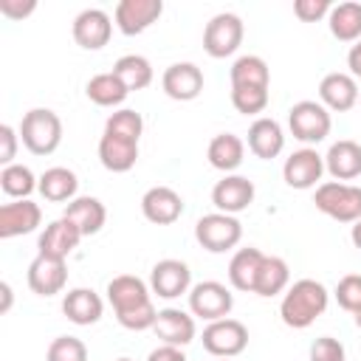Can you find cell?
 Instances as JSON below:
<instances>
[{"label":"cell","mask_w":361,"mask_h":361,"mask_svg":"<svg viewBox=\"0 0 361 361\" xmlns=\"http://www.w3.org/2000/svg\"><path fill=\"white\" fill-rule=\"evenodd\" d=\"M288 127H290V135L302 144H319L330 135V127H333V118H330V110L322 104V102H296L290 110H288Z\"/></svg>","instance_id":"obj_5"},{"label":"cell","mask_w":361,"mask_h":361,"mask_svg":"<svg viewBox=\"0 0 361 361\" xmlns=\"http://www.w3.org/2000/svg\"><path fill=\"white\" fill-rule=\"evenodd\" d=\"M322 175H324V155H319L313 147H302V149L290 152L282 164L285 183L290 189H299V192L319 186Z\"/></svg>","instance_id":"obj_9"},{"label":"cell","mask_w":361,"mask_h":361,"mask_svg":"<svg viewBox=\"0 0 361 361\" xmlns=\"http://www.w3.org/2000/svg\"><path fill=\"white\" fill-rule=\"evenodd\" d=\"M104 133L138 144V138H141V133H144V118H141V113H135V110H130V107H121V110L110 113V118L104 121Z\"/></svg>","instance_id":"obj_36"},{"label":"cell","mask_w":361,"mask_h":361,"mask_svg":"<svg viewBox=\"0 0 361 361\" xmlns=\"http://www.w3.org/2000/svg\"><path fill=\"white\" fill-rule=\"evenodd\" d=\"M358 85L350 73H327L322 82H319V102L327 107V110H336V113H347L358 104Z\"/></svg>","instance_id":"obj_19"},{"label":"cell","mask_w":361,"mask_h":361,"mask_svg":"<svg viewBox=\"0 0 361 361\" xmlns=\"http://www.w3.org/2000/svg\"><path fill=\"white\" fill-rule=\"evenodd\" d=\"M107 302L113 305V313H127L144 302H152L149 299V288L144 279L133 276V274H121V276H113L107 282Z\"/></svg>","instance_id":"obj_22"},{"label":"cell","mask_w":361,"mask_h":361,"mask_svg":"<svg viewBox=\"0 0 361 361\" xmlns=\"http://www.w3.org/2000/svg\"><path fill=\"white\" fill-rule=\"evenodd\" d=\"M324 169L341 183L358 178L361 175V144L350 141V138L330 144V149L324 155Z\"/></svg>","instance_id":"obj_23"},{"label":"cell","mask_w":361,"mask_h":361,"mask_svg":"<svg viewBox=\"0 0 361 361\" xmlns=\"http://www.w3.org/2000/svg\"><path fill=\"white\" fill-rule=\"evenodd\" d=\"M248 149L262 158V161H271L276 158L282 149H285V133L279 127L276 118H257L251 127H248Z\"/></svg>","instance_id":"obj_25"},{"label":"cell","mask_w":361,"mask_h":361,"mask_svg":"<svg viewBox=\"0 0 361 361\" xmlns=\"http://www.w3.org/2000/svg\"><path fill=\"white\" fill-rule=\"evenodd\" d=\"M147 361H186V355H183V350H180V347L161 344V347H155V350L147 355Z\"/></svg>","instance_id":"obj_45"},{"label":"cell","mask_w":361,"mask_h":361,"mask_svg":"<svg viewBox=\"0 0 361 361\" xmlns=\"http://www.w3.org/2000/svg\"><path fill=\"white\" fill-rule=\"evenodd\" d=\"M262 251L248 245V248H237L231 262H228V282L234 290H243V293H254V285H257V271L262 265Z\"/></svg>","instance_id":"obj_27"},{"label":"cell","mask_w":361,"mask_h":361,"mask_svg":"<svg viewBox=\"0 0 361 361\" xmlns=\"http://www.w3.org/2000/svg\"><path fill=\"white\" fill-rule=\"evenodd\" d=\"M358 102H361V90H358Z\"/></svg>","instance_id":"obj_51"},{"label":"cell","mask_w":361,"mask_h":361,"mask_svg":"<svg viewBox=\"0 0 361 361\" xmlns=\"http://www.w3.org/2000/svg\"><path fill=\"white\" fill-rule=\"evenodd\" d=\"M333 293H336L338 307H344L347 313H355V310L361 307V274H347V276H341Z\"/></svg>","instance_id":"obj_39"},{"label":"cell","mask_w":361,"mask_h":361,"mask_svg":"<svg viewBox=\"0 0 361 361\" xmlns=\"http://www.w3.org/2000/svg\"><path fill=\"white\" fill-rule=\"evenodd\" d=\"M231 307H234V296L223 282L206 279V282L192 285V290H189V310H192V316H197L203 322L226 319L231 313Z\"/></svg>","instance_id":"obj_8"},{"label":"cell","mask_w":361,"mask_h":361,"mask_svg":"<svg viewBox=\"0 0 361 361\" xmlns=\"http://www.w3.org/2000/svg\"><path fill=\"white\" fill-rule=\"evenodd\" d=\"M327 25L338 42H358L361 39V3L347 0V3L333 6L327 14Z\"/></svg>","instance_id":"obj_30"},{"label":"cell","mask_w":361,"mask_h":361,"mask_svg":"<svg viewBox=\"0 0 361 361\" xmlns=\"http://www.w3.org/2000/svg\"><path fill=\"white\" fill-rule=\"evenodd\" d=\"M116 361H133V358H116Z\"/></svg>","instance_id":"obj_50"},{"label":"cell","mask_w":361,"mask_h":361,"mask_svg":"<svg viewBox=\"0 0 361 361\" xmlns=\"http://www.w3.org/2000/svg\"><path fill=\"white\" fill-rule=\"evenodd\" d=\"M45 361H87V347L76 336H59L48 344Z\"/></svg>","instance_id":"obj_38"},{"label":"cell","mask_w":361,"mask_h":361,"mask_svg":"<svg viewBox=\"0 0 361 361\" xmlns=\"http://www.w3.org/2000/svg\"><path fill=\"white\" fill-rule=\"evenodd\" d=\"M39 195L48 200V203H71L79 189V180L76 175L68 169V166H51L39 175Z\"/></svg>","instance_id":"obj_29"},{"label":"cell","mask_w":361,"mask_h":361,"mask_svg":"<svg viewBox=\"0 0 361 361\" xmlns=\"http://www.w3.org/2000/svg\"><path fill=\"white\" fill-rule=\"evenodd\" d=\"M231 104L243 116H257L268 107V87H231Z\"/></svg>","instance_id":"obj_37"},{"label":"cell","mask_w":361,"mask_h":361,"mask_svg":"<svg viewBox=\"0 0 361 361\" xmlns=\"http://www.w3.org/2000/svg\"><path fill=\"white\" fill-rule=\"evenodd\" d=\"M243 34H245L243 20L231 11H220L203 28V51L212 59H226L243 45Z\"/></svg>","instance_id":"obj_6"},{"label":"cell","mask_w":361,"mask_h":361,"mask_svg":"<svg viewBox=\"0 0 361 361\" xmlns=\"http://www.w3.org/2000/svg\"><path fill=\"white\" fill-rule=\"evenodd\" d=\"M79 240H82V231L68 217H59V220H54V223L45 226V231L37 240V248H39L42 257L68 259V254L79 245Z\"/></svg>","instance_id":"obj_20"},{"label":"cell","mask_w":361,"mask_h":361,"mask_svg":"<svg viewBox=\"0 0 361 361\" xmlns=\"http://www.w3.org/2000/svg\"><path fill=\"white\" fill-rule=\"evenodd\" d=\"M149 290L161 299H178L192 290V271L180 259H161L149 271Z\"/></svg>","instance_id":"obj_12"},{"label":"cell","mask_w":361,"mask_h":361,"mask_svg":"<svg viewBox=\"0 0 361 361\" xmlns=\"http://www.w3.org/2000/svg\"><path fill=\"white\" fill-rule=\"evenodd\" d=\"M62 313L68 316V322H73L79 327H90L102 319L104 302L93 288H71L62 299Z\"/></svg>","instance_id":"obj_21"},{"label":"cell","mask_w":361,"mask_h":361,"mask_svg":"<svg viewBox=\"0 0 361 361\" xmlns=\"http://www.w3.org/2000/svg\"><path fill=\"white\" fill-rule=\"evenodd\" d=\"M344 358H347L344 344L333 336H319L310 344V361H344Z\"/></svg>","instance_id":"obj_41"},{"label":"cell","mask_w":361,"mask_h":361,"mask_svg":"<svg viewBox=\"0 0 361 361\" xmlns=\"http://www.w3.org/2000/svg\"><path fill=\"white\" fill-rule=\"evenodd\" d=\"M161 87L175 102H192L203 93V71L195 62H175L164 71Z\"/></svg>","instance_id":"obj_13"},{"label":"cell","mask_w":361,"mask_h":361,"mask_svg":"<svg viewBox=\"0 0 361 361\" xmlns=\"http://www.w3.org/2000/svg\"><path fill=\"white\" fill-rule=\"evenodd\" d=\"M85 93H87V99H90L93 104H99V107H118V104L130 96V90L124 87V82H121L113 71L96 73V76L85 85Z\"/></svg>","instance_id":"obj_33"},{"label":"cell","mask_w":361,"mask_h":361,"mask_svg":"<svg viewBox=\"0 0 361 361\" xmlns=\"http://www.w3.org/2000/svg\"><path fill=\"white\" fill-rule=\"evenodd\" d=\"M350 240H353V245L361 251V220L353 223V228H350Z\"/></svg>","instance_id":"obj_48"},{"label":"cell","mask_w":361,"mask_h":361,"mask_svg":"<svg viewBox=\"0 0 361 361\" xmlns=\"http://www.w3.org/2000/svg\"><path fill=\"white\" fill-rule=\"evenodd\" d=\"M17 141H20V130H14L11 124H0V164H17Z\"/></svg>","instance_id":"obj_43"},{"label":"cell","mask_w":361,"mask_h":361,"mask_svg":"<svg viewBox=\"0 0 361 361\" xmlns=\"http://www.w3.org/2000/svg\"><path fill=\"white\" fill-rule=\"evenodd\" d=\"M0 293H3L0 313H8V307H11V285H8V282H0Z\"/></svg>","instance_id":"obj_47"},{"label":"cell","mask_w":361,"mask_h":361,"mask_svg":"<svg viewBox=\"0 0 361 361\" xmlns=\"http://www.w3.org/2000/svg\"><path fill=\"white\" fill-rule=\"evenodd\" d=\"M152 330H155V336L164 344L186 347L189 341H195L197 324H195V316H189L186 310H180V307H164V310H158V319H155V327Z\"/></svg>","instance_id":"obj_18"},{"label":"cell","mask_w":361,"mask_h":361,"mask_svg":"<svg viewBox=\"0 0 361 361\" xmlns=\"http://www.w3.org/2000/svg\"><path fill=\"white\" fill-rule=\"evenodd\" d=\"M161 11H164L161 0H121L113 11V20L124 37H135L144 34L152 23H158Z\"/></svg>","instance_id":"obj_10"},{"label":"cell","mask_w":361,"mask_h":361,"mask_svg":"<svg viewBox=\"0 0 361 361\" xmlns=\"http://www.w3.org/2000/svg\"><path fill=\"white\" fill-rule=\"evenodd\" d=\"M212 203L223 214H237L245 212L254 203V183L243 175H226L223 180L214 183L212 189Z\"/></svg>","instance_id":"obj_16"},{"label":"cell","mask_w":361,"mask_h":361,"mask_svg":"<svg viewBox=\"0 0 361 361\" xmlns=\"http://www.w3.org/2000/svg\"><path fill=\"white\" fill-rule=\"evenodd\" d=\"M290 285V268L282 257H262V265L257 271V285L254 293L257 296H279L285 293Z\"/></svg>","instance_id":"obj_31"},{"label":"cell","mask_w":361,"mask_h":361,"mask_svg":"<svg viewBox=\"0 0 361 361\" xmlns=\"http://www.w3.org/2000/svg\"><path fill=\"white\" fill-rule=\"evenodd\" d=\"M248 347V327L237 319H217L203 327V350L214 358H234Z\"/></svg>","instance_id":"obj_7"},{"label":"cell","mask_w":361,"mask_h":361,"mask_svg":"<svg viewBox=\"0 0 361 361\" xmlns=\"http://www.w3.org/2000/svg\"><path fill=\"white\" fill-rule=\"evenodd\" d=\"M71 31H73V39H76L79 48H85V51H99V48H104V45L110 42L113 20H110V14L102 11V8H85V11H79V14L73 17Z\"/></svg>","instance_id":"obj_11"},{"label":"cell","mask_w":361,"mask_h":361,"mask_svg":"<svg viewBox=\"0 0 361 361\" xmlns=\"http://www.w3.org/2000/svg\"><path fill=\"white\" fill-rule=\"evenodd\" d=\"M195 240L209 254H226L237 248V243L243 240V223L234 214H223V212L203 214L195 223Z\"/></svg>","instance_id":"obj_4"},{"label":"cell","mask_w":361,"mask_h":361,"mask_svg":"<svg viewBox=\"0 0 361 361\" xmlns=\"http://www.w3.org/2000/svg\"><path fill=\"white\" fill-rule=\"evenodd\" d=\"M347 68H350V76H353V79H361V39L350 48V54H347Z\"/></svg>","instance_id":"obj_46"},{"label":"cell","mask_w":361,"mask_h":361,"mask_svg":"<svg viewBox=\"0 0 361 361\" xmlns=\"http://www.w3.org/2000/svg\"><path fill=\"white\" fill-rule=\"evenodd\" d=\"M39 223H42V209L34 200H11L0 206V237L3 240L31 234Z\"/></svg>","instance_id":"obj_17"},{"label":"cell","mask_w":361,"mask_h":361,"mask_svg":"<svg viewBox=\"0 0 361 361\" xmlns=\"http://www.w3.org/2000/svg\"><path fill=\"white\" fill-rule=\"evenodd\" d=\"M25 279L37 296H54V293H62V288L68 282V265H65V259L37 254L34 262L28 265Z\"/></svg>","instance_id":"obj_15"},{"label":"cell","mask_w":361,"mask_h":361,"mask_svg":"<svg viewBox=\"0 0 361 361\" xmlns=\"http://www.w3.org/2000/svg\"><path fill=\"white\" fill-rule=\"evenodd\" d=\"M116 319L127 330H152L155 327V319H158V310H155L152 302H144V305H138V307H133L127 313H118Z\"/></svg>","instance_id":"obj_40"},{"label":"cell","mask_w":361,"mask_h":361,"mask_svg":"<svg viewBox=\"0 0 361 361\" xmlns=\"http://www.w3.org/2000/svg\"><path fill=\"white\" fill-rule=\"evenodd\" d=\"M330 293L322 282L316 279H296L293 285H288L282 302H279V316L288 327L293 330H305L310 327L324 310H327Z\"/></svg>","instance_id":"obj_1"},{"label":"cell","mask_w":361,"mask_h":361,"mask_svg":"<svg viewBox=\"0 0 361 361\" xmlns=\"http://www.w3.org/2000/svg\"><path fill=\"white\" fill-rule=\"evenodd\" d=\"M228 79H231V87H268L271 71H268V62L262 56L245 54L231 65Z\"/></svg>","instance_id":"obj_34"},{"label":"cell","mask_w":361,"mask_h":361,"mask_svg":"<svg viewBox=\"0 0 361 361\" xmlns=\"http://www.w3.org/2000/svg\"><path fill=\"white\" fill-rule=\"evenodd\" d=\"M99 161L107 172H130L138 161V144L127 141V138H118V135H110V133H102Z\"/></svg>","instance_id":"obj_26"},{"label":"cell","mask_w":361,"mask_h":361,"mask_svg":"<svg viewBox=\"0 0 361 361\" xmlns=\"http://www.w3.org/2000/svg\"><path fill=\"white\" fill-rule=\"evenodd\" d=\"M353 322H355V327H358V330H361V307H358V310H355V313H353Z\"/></svg>","instance_id":"obj_49"},{"label":"cell","mask_w":361,"mask_h":361,"mask_svg":"<svg viewBox=\"0 0 361 361\" xmlns=\"http://www.w3.org/2000/svg\"><path fill=\"white\" fill-rule=\"evenodd\" d=\"M113 73L124 82V87H127L130 93L149 87V85H152V76H155L149 59L141 56V54H124V56H118L116 65H113Z\"/></svg>","instance_id":"obj_32"},{"label":"cell","mask_w":361,"mask_h":361,"mask_svg":"<svg viewBox=\"0 0 361 361\" xmlns=\"http://www.w3.org/2000/svg\"><path fill=\"white\" fill-rule=\"evenodd\" d=\"M39 186V178H34V172L25 164H8L0 169V189L6 197L14 200H28V195Z\"/></svg>","instance_id":"obj_35"},{"label":"cell","mask_w":361,"mask_h":361,"mask_svg":"<svg viewBox=\"0 0 361 361\" xmlns=\"http://www.w3.org/2000/svg\"><path fill=\"white\" fill-rule=\"evenodd\" d=\"M223 361H228V358H223Z\"/></svg>","instance_id":"obj_52"},{"label":"cell","mask_w":361,"mask_h":361,"mask_svg":"<svg viewBox=\"0 0 361 361\" xmlns=\"http://www.w3.org/2000/svg\"><path fill=\"white\" fill-rule=\"evenodd\" d=\"M79 231L82 237H93L102 231L104 220H107V209L99 197H90V195H82V197H73L68 206H65V214Z\"/></svg>","instance_id":"obj_24"},{"label":"cell","mask_w":361,"mask_h":361,"mask_svg":"<svg viewBox=\"0 0 361 361\" xmlns=\"http://www.w3.org/2000/svg\"><path fill=\"white\" fill-rule=\"evenodd\" d=\"M206 158H209V164L214 169H220V172L228 175V172H234L243 164V158H245V141L240 135H234V133H220V135H214L209 141Z\"/></svg>","instance_id":"obj_28"},{"label":"cell","mask_w":361,"mask_h":361,"mask_svg":"<svg viewBox=\"0 0 361 361\" xmlns=\"http://www.w3.org/2000/svg\"><path fill=\"white\" fill-rule=\"evenodd\" d=\"M333 8L330 0H296L293 3V14L302 20V23H319L322 17H327Z\"/></svg>","instance_id":"obj_42"},{"label":"cell","mask_w":361,"mask_h":361,"mask_svg":"<svg viewBox=\"0 0 361 361\" xmlns=\"http://www.w3.org/2000/svg\"><path fill=\"white\" fill-rule=\"evenodd\" d=\"M20 141L34 155H51L62 144V121L48 107H34L20 121Z\"/></svg>","instance_id":"obj_2"},{"label":"cell","mask_w":361,"mask_h":361,"mask_svg":"<svg viewBox=\"0 0 361 361\" xmlns=\"http://www.w3.org/2000/svg\"><path fill=\"white\" fill-rule=\"evenodd\" d=\"M37 8L34 0H0V14L8 20H23Z\"/></svg>","instance_id":"obj_44"},{"label":"cell","mask_w":361,"mask_h":361,"mask_svg":"<svg viewBox=\"0 0 361 361\" xmlns=\"http://www.w3.org/2000/svg\"><path fill=\"white\" fill-rule=\"evenodd\" d=\"M313 203L322 214L338 220V223H355L361 220V186L341 183V180H327L316 186Z\"/></svg>","instance_id":"obj_3"},{"label":"cell","mask_w":361,"mask_h":361,"mask_svg":"<svg viewBox=\"0 0 361 361\" xmlns=\"http://www.w3.org/2000/svg\"><path fill=\"white\" fill-rule=\"evenodd\" d=\"M141 214L155 226H172L183 214V197L172 186H152L141 197Z\"/></svg>","instance_id":"obj_14"}]
</instances>
